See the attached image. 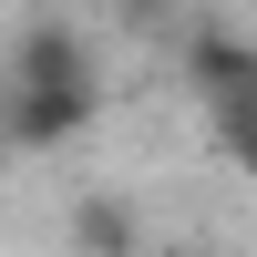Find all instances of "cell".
Wrapping results in <instances>:
<instances>
[{"mask_svg":"<svg viewBox=\"0 0 257 257\" xmlns=\"http://www.w3.org/2000/svg\"><path fill=\"white\" fill-rule=\"evenodd\" d=\"M175 72H185V93H196V113H206V134H216V144L257 134V41H247V31L196 21V31L175 41Z\"/></svg>","mask_w":257,"mask_h":257,"instance_id":"6da1fadb","label":"cell"},{"mask_svg":"<svg viewBox=\"0 0 257 257\" xmlns=\"http://www.w3.org/2000/svg\"><path fill=\"white\" fill-rule=\"evenodd\" d=\"M41 82H103L82 21H52V11L21 21V41H11V93H41Z\"/></svg>","mask_w":257,"mask_h":257,"instance_id":"3957f363","label":"cell"},{"mask_svg":"<svg viewBox=\"0 0 257 257\" xmlns=\"http://www.w3.org/2000/svg\"><path fill=\"white\" fill-rule=\"evenodd\" d=\"M113 21H123V31H134V41H155V31H196V21H185V0H113Z\"/></svg>","mask_w":257,"mask_h":257,"instance_id":"5b68a950","label":"cell"},{"mask_svg":"<svg viewBox=\"0 0 257 257\" xmlns=\"http://www.w3.org/2000/svg\"><path fill=\"white\" fill-rule=\"evenodd\" d=\"M72 247H82V257H134L144 226H134L123 196H82V206H72Z\"/></svg>","mask_w":257,"mask_h":257,"instance_id":"277c9868","label":"cell"},{"mask_svg":"<svg viewBox=\"0 0 257 257\" xmlns=\"http://www.w3.org/2000/svg\"><path fill=\"white\" fill-rule=\"evenodd\" d=\"M103 123V82H41V93H0V144L21 155H62Z\"/></svg>","mask_w":257,"mask_h":257,"instance_id":"7a4b0ae2","label":"cell"},{"mask_svg":"<svg viewBox=\"0 0 257 257\" xmlns=\"http://www.w3.org/2000/svg\"><path fill=\"white\" fill-rule=\"evenodd\" d=\"M226 165H237V175L257 185V134H237V144H226Z\"/></svg>","mask_w":257,"mask_h":257,"instance_id":"8992f818","label":"cell"},{"mask_svg":"<svg viewBox=\"0 0 257 257\" xmlns=\"http://www.w3.org/2000/svg\"><path fill=\"white\" fill-rule=\"evenodd\" d=\"M31 11H52V21H62V11H72V0H31Z\"/></svg>","mask_w":257,"mask_h":257,"instance_id":"52a82bcc","label":"cell"}]
</instances>
